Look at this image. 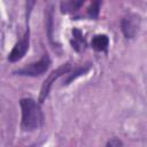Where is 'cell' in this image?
I'll return each mask as SVG.
<instances>
[{
  "mask_svg": "<svg viewBox=\"0 0 147 147\" xmlns=\"http://www.w3.org/2000/svg\"><path fill=\"white\" fill-rule=\"evenodd\" d=\"M72 37H74V40L71 41V45H72V48L77 52H80L85 48V40L83 38V34L80 32V30L78 29H74L72 30Z\"/></svg>",
  "mask_w": 147,
  "mask_h": 147,
  "instance_id": "cell-8",
  "label": "cell"
},
{
  "mask_svg": "<svg viewBox=\"0 0 147 147\" xmlns=\"http://www.w3.org/2000/svg\"><path fill=\"white\" fill-rule=\"evenodd\" d=\"M51 65V59L48 56V54H44V56L34 62V63H31L22 69H18L17 71H15L14 74L15 75H20V76H30V77H37V76H40L42 74H45L48 68Z\"/></svg>",
  "mask_w": 147,
  "mask_h": 147,
  "instance_id": "cell-2",
  "label": "cell"
},
{
  "mask_svg": "<svg viewBox=\"0 0 147 147\" xmlns=\"http://www.w3.org/2000/svg\"><path fill=\"white\" fill-rule=\"evenodd\" d=\"M100 1H101V0H92V2H91V6H90L87 13H88V15H90L92 18H96L98 15H99Z\"/></svg>",
  "mask_w": 147,
  "mask_h": 147,
  "instance_id": "cell-9",
  "label": "cell"
},
{
  "mask_svg": "<svg viewBox=\"0 0 147 147\" xmlns=\"http://www.w3.org/2000/svg\"><path fill=\"white\" fill-rule=\"evenodd\" d=\"M119 145H122V142L119 140H116V139H114L107 144V146H119Z\"/></svg>",
  "mask_w": 147,
  "mask_h": 147,
  "instance_id": "cell-11",
  "label": "cell"
},
{
  "mask_svg": "<svg viewBox=\"0 0 147 147\" xmlns=\"http://www.w3.org/2000/svg\"><path fill=\"white\" fill-rule=\"evenodd\" d=\"M28 49H29V30L26 31L24 37L20 41H17L15 44V46L13 47V49L10 51V53L8 55V61L9 62H17V61H20L25 55Z\"/></svg>",
  "mask_w": 147,
  "mask_h": 147,
  "instance_id": "cell-4",
  "label": "cell"
},
{
  "mask_svg": "<svg viewBox=\"0 0 147 147\" xmlns=\"http://www.w3.org/2000/svg\"><path fill=\"white\" fill-rule=\"evenodd\" d=\"M109 45V39L106 34H96L92 39V47L98 52H106Z\"/></svg>",
  "mask_w": 147,
  "mask_h": 147,
  "instance_id": "cell-6",
  "label": "cell"
},
{
  "mask_svg": "<svg viewBox=\"0 0 147 147\" xmlns=\"http://www.w3.org/2000/svg\"><path fill=\"white\" fill-rule=\"evenodd\" d=\"M87 69H88V68H80V69H78L77 71H75V72H74V75H71L70 77H68V79H67L65 84H69V83H70L71 80H74L76 77H78V76H80L82 74L86 72V71H87Z\"/></svg>",
  "mask_w": 147,
  "mask_h": 147,
  "instance_id": "cell-10",
  "label": "cell"
},
{
  "mask_svg": "<svg viewBox=\"0 0 147 147\" xmlns=\"http://www.w3.org/2000/svg\"><path fill=\"white\" fill-rule=\"evenodd\" d=\"M85 0H62L61 1V10L62 13H72L78 10Z\"/></svg>",
  "mask_w": 147,
  "mask_h": 147,
  "instance_id": "cell-7",
  "label": "cell"
},
{
  "mask_svg": "<svg viewBox=\"0 0 147 147\" xmlns=\"http://www.w3.org/2000/svg\"><path fill=\"white\" fill-rule=\"evenodd\" d=\"M22 110V127L24 130L39 129L44 123V115L39 105L31 98H24L20 101Z\"/></svg>",
  "mask_w": 147,
  "mask_h": 147,
  "instance_id": "cell-1",
  "label": "cell"
},
{
  "mask_svg": "<svg viewBox=\"0 0 147 147\" xmlns=\"http://www.w3.org/2000/svg\"><path fill=\"white\" fill-rule=\"evenodd\" d=\"M138 30L137 17H125L122 21V31L125 38H133Z\"/></svg>",
  "mask_w": 147,
  "mask_h": 147,
  "instance_id": "cell-5",
  "label": "cell"
},
{
  "mask_svg": "<svg viewBox=\"0 0 147 147\" xmlns=\"http://www.w3.org/2000/svg\"><path fill=\"white\" fill-rule=\"evenodd\" d=\"M70 68H71V65H70L69 63H65V64H62L61 67H59V68H57L56 70H54L52 74H49V76L45 79V82H44V84H42V86H41V90H40V95H39V102H40V103H42L44 100L47 98L48 92H49V90H51L53 83H54L60 76L67 74V72L70 70Z\"/></svg>",
  "mask_w": 147,
  "mask_h": 147,
  "instance_id": "cell-3",
  "label": "cell"
}]
</instances>
